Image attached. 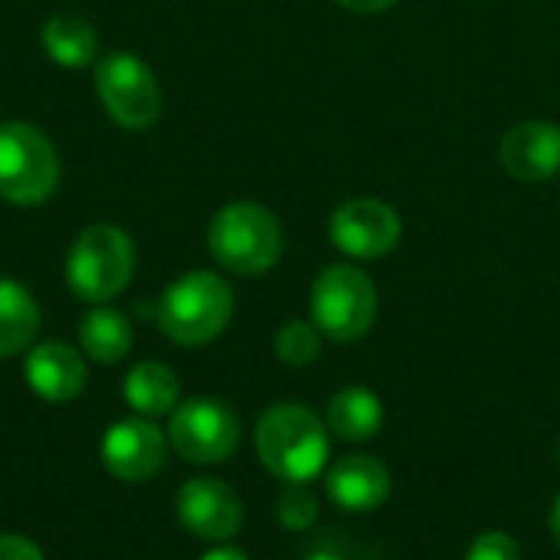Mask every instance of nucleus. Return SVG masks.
<instances>
[{"mask_svg": "<svg viewBox=\"0 0 560 560\" xmlns=\"http://www.w3.org/2000/svg\"><path fill=\"white\" fill-rule=\"evenodd\" d=\"M466 560H522V551H518V541L505 532H482Z\"/></svg>", "mask_w": 560, "mask_h": 560, "instance_id": "22", "label": "nucleus"}, {"mask_svg": "<svg viewBox=\"0 0 560 560\" xmlns=\"http://www.w3.org/2000/svg\"><path fill=\"white\" fill-rule=\"evenodd\" d=\"M167 433H161L148 417H128L105 430L102 466L121 482H144L161 472L167 459Z\"/></svg>", "mask_w": 560, "mask_h": 560, "instance_id": "10", "label": "nucleus"}, {"mask_svg": "<svg viewBox=\"0 0 560 560\" xmlns=\"http://www.w3.org/2000/svg\"><path fill=\"white\" fill-rule=\"evenodd\" d=\"M177 518L194 538L223 545L243 528V502L220 479H190L177 492Z\"/></svg>", "mask_w": 560, "mask_h": 560, "instance_id": "11", "label": "nucleus"}, {"mask_svg": "<svg viewBox=\"0 0 560 560\" xmlns=\"http://www.w3.org/2000/svg\"><path fill=\"white\" fill-rule=\"evenodd\" d=\"M135 276V243L121 226H85L66 256V282L75 299L105 305L128 289Z\"/></svg>", "mask_w": 560, "mask_h": 560, "instance_id": "4", "label": "nucleus"}, {"mask_svg": "<svg viewBox=\"0 0 560 560\" xmlns=\"http://www.w3.org/2000/svg\"><path fill=\"white\" fill-rule=\"evenodd\" d=\"M328 233L331 243L351 256V259H381L387 256L400 236H404V223L400 213L374 197H358L341 203L331 220H328Z\"/></svg>", "mask_w": 560, "mask_h": 560, "instance_id": "9", "label": "nucleus"}, {"mask_svg": "<svg viewBox=\"0 0 560 560\" xmlns=\"http://www.w3.org/2000/svg\"><path fill=\"white\" fill-rule=\"evenodd\" d=\"M167 443L197 466H217L230 459L240 446V420L233 410L210 397L184 400L171 410Z\"/></svg>", "mask_w": 560, "mask_h": 560, "instance_id": "8", "label": "nucleus"}, {"mask_svg": "<svg viewBox=\"0 0 560 560\" xmlns=\"http://www.w3.org/2000/svg\"><path fill=\"white\" fill-rule=\"evenodd\" d=\"M59 187L56 144L26 121L0 125V197L16 207H39Z\"/></svg>", "mask_w": 560, "mask_h": 560, "instance_id": "5", "label": "nucleus"}, {"mask_svg": "<svg viewBox=\"0 0 560 560\" xmlns=\"http://www.w3.org/2000/svg\"><path fill=\"white\" fill-rule=\"evenodd\" d=\"M377 289L371 276L351 262L318 272L312 285V322L331 341H358L374 328Z\"/></svg>", "mask_w": 560, "mask_h": 560, "instance_id": "6", "label": "nucleus"}, {"mask_svg": "<svg viewBox=\"0 0 560 560\" xmlns=\"http://www.w3.org/2000/svg\"><path fill=\"white\" fill-rule=\"evenodd\" d=\"M23 377L30 390L49 404H69L82 394L89 371L75 348L66 341H43L23 361Z\"/></svg>", "mask_w": 560, "mask_h": 560, "instance_id": "13", "label": "nucleus"}, {"mask_svg": "<svg viewBox=\"0 0 560 560\" xmlns=\"http://www.w3.org/2000/svg\"><path fill=\"white\" fill-rule=\"evenodd\" d=\"M200 560H249L246 558V551H240V548H230V545H220V548H213V551H207Z\"/></svg>", "mask_w": 560, "mask_h": 560, "instance_id": "25", "label": "nucleus"}, {"mask_svg": "<svg viewBox=\"0 0 560 560\" xmlns=\"http://www.w3.org/2000/svg\"><path fill=\"white\" fill-rule=\"evenodd\" d=\"M328 433L322 417L302 404H276L256 427V453L282 482H312L328 463Z\"/></svg>", "mask_w": 560, "mask_h": 560, "instance_id": "1", "label": "nucleus"}, {"mask_svg": "<svg viewBox=\"0 0 560 560\" xmlns=\"http://www.w3.org/2000/svg\"><path fill=\"white\" fill-rule=\"evenodd\" d=\"M207 246L226 272L262 276L282 256V226L262 203L236 200L213 213Z\"/></svg>", "mask_w": 560, "mask_h": 560, "instance_id": "2", "label": "nucleus"}, {"mask_svg": "<svg viewBox=\"0 0 560 560\" xmlns=\"http://www.w3.org/2000/svg\"><path fill=\"white\" fill-rule=\"evenodd\" d=\"M39 43H43V52L66 69H82V66L95 62V56H98V36H95L92 23L75 13L49 16L39 30Z\"/></svg>", "mask_w": 560, "mask_h": 560, "instance_id": "17", "label": "nucleus"}, {"mask_svg": "<svg viewBox=\"0 0 560 560\" xmlns=\"http://www.w3.org/2000/svg\"><path fill=\"white\" fill-rule=\"evenodd\" d=\"M551 538H555V545L560 548V495L555 499V509H551Z\"/></svg>", "mask_w": 560, "mask_h": 560, "instance_id": "26", "label": "nucleus"}, {"mask_svg": "<svg viewBox=\"0 0 560 560\" xmlns=\"http://www.w3.org/2000/svg\"><path fill=\"white\" fill-rule=\"evenodd\" d=\"M384 427V404L368 387H341L328 404V430L348 443H368Z\"/></svg>", "mask_w": 560, "mask_h": 560, "instance_id": "15", "label": "nucleus"}, {"mask_svg": "<svg viewBox=\"0 0 560 560\" xmlns=\"http://www.w3.org/2000/svg\"><path fill=\"white\" fill-rule=\"evenodd\" d=\"M305 560H345V558H338L335 551H312Z\"/></svg>", "mask_w": 560, "mask_h": 560, "instance_id": "27", "label": "nucleus"}, {"mask_svg": "<svg viewBox=\"0 0 560 560\" xmlns=\"http://www.w3.org/2000/svg\"><path fill=\"white\" fill-rule=\"evenodd\" d=\"M325 489L345 512H374L390 495V469L374 456H348L328 469Z\"/></svg>", "mask_w": 560, "mask_h": 560, "instance_id": "14", "label": "nucleus"}, {"mask_svg": "<svg viewBox=\"0 0 560 560\" xmlns=\"http://www.w3.org/2000/svg\"><path fill=\"white\" fill-rule=\"evenodd\" d=\"M95 92L108 118L125 131H144L161 115V85L151 66L125 49L105 52L95 66Z\"/></svg>", "mask_w": 560, "mask_h": 560, "instance_id": "7", "label": "nucleus"}, {"mask_svg": "<svg viewBox=\"0 0 560 560\" xmlns=\"http://www.w3.org/2000/svg\"><path fill=\"white\" fill-rule=\"evenodd\" d=\"M322 338L325 335L315 328V322H289L276 335V354L289 368H305V364H312L318 358Z\"/></svg>", "mask_w": 560, "mask_h": 560, "instance_id": "20", "label": "nucleus"}, {"mask_svg": "<svg viewBox=\"0 0 560 560\" xmlns=\"http://www.w3.org/2000/svg\"><path fill=\"white\" fill-rule=\"evenodd\" d=\"M128 407L138 413V417H148V420H158L164 413H171L180 400V381L177 374L161 364V361H144L138 368L128 371L125 377V387H121Z\"/></svg>", "mask_w": 560, "mask_h": 560, "instance_id": "16", "label": "nucleus"}, {"mask_svg": "<svg viewBox=\"0 0 560 560\" xmlns=\"http://www.w3.org/2000/svg\"><path fill=\"white\" fill-rule=\"evenodd\" d=\"M131 325L118 308L95 305L82 322H79V345L82 354H89L98 364H118L131 351Z\"/></svg>", "mask_w": 560, "mask_h": 560, "instance_id": "18", "label": "nucleus"}, {"mask_svg": "<svg viewBox=\"0 0 560 560\" xmlns=\"http://www.w3.org/2000/svg\"><path fill=\"white\" fill-rule=\"evenodd\" d=\"M230 318H233V292L217 272L207 269L174 279L158 302V325L180 348H197L213 341L217 335H223Z\"/></svg>", "mask_w": 560, "mask_h": 560, "instance_id": "3", "label": "nucleus"}, {"mask_svg": "<svg viewBox=\"0 0 560 560\" xmlns=\"http://www.w3.org/2000/svg\"><path fill=\"white\" fill-rule=\"evenodd\" d=\"M499 161L522 184L555 177L560 171V128L555 121H518L502 138Z\"/></svg>", "mask_w": 560, "mask_h": 560, "instance_id": "12", "label": "nucleus"}, {"mask_svg": "<svg viewBox=\"0 0 560 560\" xmlns=\"http://www.w3.org/2000/svg\"><path fill=\"white\" fill-rule=\"evenodd\" d=\"M0 560H43V551L23 535H0Z\"/></svg>", "mask_w": 560, "mask_h": 560, "instance_id": "23", "label": "nucleus"}, {"mask_svg": "<svg viewBox=\"0 0 560 560\" xmlns=\"http://www.w3.org/2000/svg\"><path fill=\"white\" fill-rule=\"evenodd\" d=\"M338 7H345V10H351V13H384V10H390L397 0H335Z\"/></svg>", "mask_w": 560, "mask_h": 560, "instance_id": "24", "label": "nucleus"}, {"mask_svg": "<svg viewBox=\"0 0 560 560\" xmlns=\"http://www.w3.org/2000/svg\"><path fill=\"white\" fill-rule=\"evenodd\" d=\"M39 331V305L13 279H0V358L20 354Z\"/></svg>", "mask_w": 560, "mask_h": 560, "instance_id": "19", "label": "nucleus"}, {"mask_svg": "<svg viewBox=\"0 0 560 560\" xmlns=\"http://www.w3.org/2000/svg\"><path fill=\"white\" fill-rule=\"evenodd\" d=\"M279 522L289 532H305L315 525L318 518V499L308 489V482H285L282 495H279Z\"/></svg>", "mask_w": 560, "mask_h": 560, "instance_id": "21", "label": "nucleus"}]
</instances>
